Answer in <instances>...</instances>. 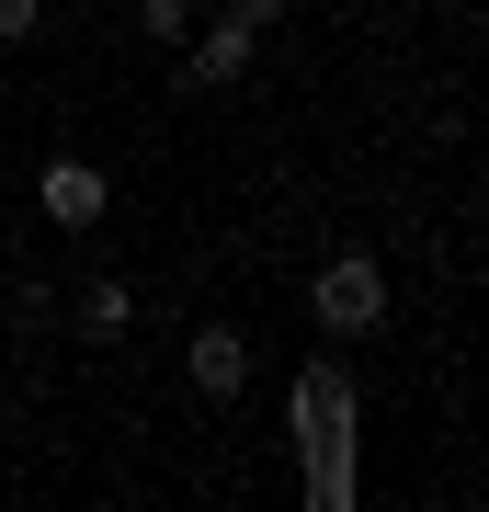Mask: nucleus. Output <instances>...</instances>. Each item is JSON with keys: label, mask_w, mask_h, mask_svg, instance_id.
<instances>
[{"label": "nucleus", "mask_w": 489, "mask_h": 512, "mask_svg": "<svg viewBox=\"0 0 489 512\" xmlns=\"http://www.w3.org/2000/svg\"><path fill=\"white\" fill-rule=\"evenodd\" d=\"M285 433H296V501L308 512H353V490H364V399H353V365L330 342L296 365Z\"/></svg>", "instance_id": "f257e3e1"}, {"label": "nucleus", "mask_w": 489, "mask_h": 512, "mask_svg": "<svg viewBox=\"0 0 489 512\" xmlns=\"http://www.w3.org/2000/svg\"><path fill=\"white\" fill-rule=\"evenodd\" d=\"M308 308H319V342H364V330L387 319V262L376 251H319Z\"/></svg>", "instance_id": "f03ea898"}, {"label": "nucleus", "mask_w": 489, "mask_h": 512, "mask_svg": "<svg viewBox=\"0 0 489 512\" xmlns=\"http://www.w3.org/2000/svg\"><path fill=\"white\" fill-rule=\"evenodd\" d=\"M35 205H46V228H57V239H91V228L114 217V171H103V160H69V148H57V160L35 171Z\"/></svg>", "instance_id": "7ed1b4c3"}, {"label": "nucleus", "mask_w": 489, "mask_h": 512, "mask_svg": "<svg viewBox=\"0 0 489 512\" xmlns=\"http://www.w3.org/2000/svg\"><path fill=\"white\" fill-rule=\"evenodd\" d=\"M171 57H182V92H239V80L262 69V35L217 12V23H194V35H182Z\"/></svg>", "instance_id": "20e7f679"}, {"label": "nucleus", "mask_w": 489, "mask_h": 512, "mask_svg": "<svg viewBox=\"0 0 489 512\" xmlns=\"http://www.w3.org/2000/svg\"><path fill=\"white\" fill-rule=\"evenodd\" d=\"M182 376H194V399H217V410L251 399V342H239V319H194L182 330Z\"/></svg>", "instance_id": "39448f33"}, {"label": "nucleus", "mask_w": 489, "mask_h": 512, "mask_svg": "<svg viewBox=\"0 0 489 512\" xmlns=\"http://www.w3.org/2000/svg\"><path fill=\"white\" fill-rule=\"evenodd\" d=\"M69 330H80V342H126V330H137V285L126 274H91L80 308H69Z\"/></svg>", "instance_id": "423d86ee"}, {"label": "nucleus", "mask_w": 489, "mask_h": 512, "mask_svg": "<svg viewBox=\"0 0 489 512\" xmlns=\"http://www.w3.org/2000/svg\"><path fill=\"white\" fill-rule=\"evenodd\" d=\"M137 35L148 46H182V35H194V0H137Z\"/></svg>", "instance_id": "0eeeda50"}, {"label": "nucleus", "mask_w": 489, "mask_h": 512, "mask_svg": "<svg viewBox=\"0 0 489 512\" xmlns=\"http://www.w3.org/2000/svg\"><path fill=\"white\" fill-rule=\"evenodd\" d=\"M217 12H228V23H251V35H273V23L296 12V0H217Z\"/></svg>", "instance_id": "6e6552de"}, {"label": "nucleus", "mask_w": 489, "mask_h": 512, "mask_svg": "<svg viewBox=\"0 0 489 512\" xmlns=\"http://www.w3.org/2000/svg\"><path fill=\"white\" fill-rule=\"evenodd\" d=\"M35 23H46V0H0V46H23Z\"/></svg>", "instance_id": "1a4fd4ad"}]
</instances>
